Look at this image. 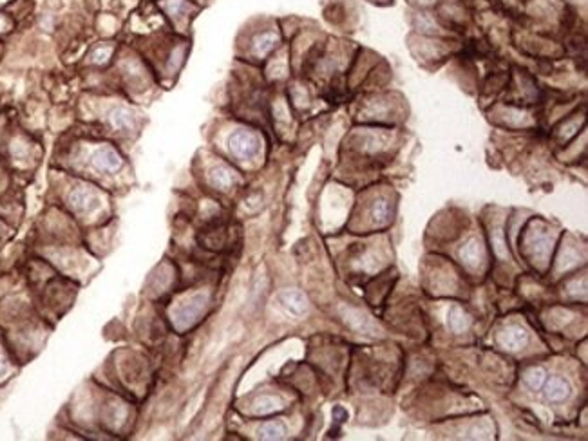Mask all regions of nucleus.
Listing matches in <instances>:
<instances>
[{
	"label": "nucleus",
	"instance_id": "f257e3e1",
	"mask_svg": "<svg viewBox=\"0 0 588 441\" xmlns=\"http://www.w3.org/2000/svg\"><path fill=\"white\" fill-rule=\"evenodd\" d=\"M261 141L250 130H236L228 138V149L239 159H252L258 156Z\"/></svg>",
	"mask_w": 588,
	"mask_h": 441
},
{
	"label": "nucleus",
	"instance_id": "f03ea898",
	"mask_svg": "<svg viewBox=\"0 0 588 441\" xmlns=\"http://www.w3.org/2000/svg\"><path fill=\"white\" fill-rule=\"evenodd\" d=\"M67 203L80 215L91 213L98 206V195L89 187H74L67 195Z\"/></svg>",
	"mask_w": 588,
	"mask_h": 441
},
{
	"label": "nucleus",
	"instance_id": "7ed1b4c3",
	"mask_svg": "<svg viewBox=\"0 0 588 441\" xmlns=\"http://www.w3.org/2000/svg\"><path fill=\"white\" fill-rule=\"evenodd\" d=\"M91 163L100 172H116L124 167V159L113 147L109 145H102L94 150L91 156Z\"/></svg>",
	"mask_w": 588,
	"mask_h": 441
},
{
	"label": "nucleus",
	"instance_id": "20e7f679",
	"mask_svg": "<svg viewBox=\"0 0 588 441\" xmlns=\"http://www.w3.org/2000/svg\"><path fill=\"white\" fill-rule=\"evenodd\" d=\"M279 304L293 317H302L308 311V298L297 289H284L279 293Z\"/></svg>",
	"mask_w": 588,
	"mask_h": 441
},
{
	"label": "nucleus",
	"instance_id": "39448f33",
	"mask_svg": "<svg viewBox=\"0 0 588 441\" xmlns=\"http://www.w3.org/2000/svg\"><path fill=\"white\" fill-rule=\"evenodd\" d=\"M529 340V335L525 331L523 327L519 326H509L505 327L504 331L498 335V344L504 349H509V351H518L521 347L527 344Z\"/></svg>",
	"mask_w": 588,
	"mask_h": 441
},
{
	"label": "nucleus",
	"instance_id": "423d86ee",
	"mask_svg": "<svg viewBox=\"0 0 588 441\" xmlns=\"http://www.w3.org/2000/svg\"><path fill=\"white\" fill-rule=\"evenodd\" d=\"M205 302H207V298L203 297V295H199V297H194L192 300H188V302H185L183 306L179 307L178 311H176V322H178L179 327H187L190 326V324L196 320V318L201 315L203 307H205Z\"/></svg>",
	"mask_w": 588,
	"mask_h": 441
},
{
	"label": "nucleus",
	"instance_id": "0eeeda50",
	"mask_svg": "<svg viewBox=\"0 0 588 441\" xmlns=\"http://www.w3.org/2000/svg\"><path fill=\"white\" fill-rule=\"evenodd\" d=\"M109 123L116 130L129 132V130H134V127H136V116L127 107H114L109 112Z\"/></svg>",
	"mask_w": 588,
	"mask_h": 441
},
{
	"label": "nucleus",
	"instance_id": "6e6552de",
	"mask_svg": "<svg viewBox=\"0 0 588 441\" xmlns=\"http://www.w3.org/2000/svg\"><path fill=\"white\" fill-rule=\"evenodd\" d=\"M545 396L549 398L550 402H563L565 398L570 396V385L569 382H565L563 378L554 377L550 380H545Z\"/></svg>",
	"mask_w": 588,
	"mask_h": 441
},
{
	"label": "nucleus",
	"instance_id": "1a4fd4ad",
	"mask_svg": "<svg viewBox=\"0 0 588 441\" xmlns=\"http://www.w3.org/2000/svg\"><path fill=\"white\" fill-rule=\"evenodd\" d=\"M236 172L225 167V165H218L210 170V183H212L214 189L218 190H228L230 187H234L236 183Z\"/></svg>",
	"mask_w": 588,
	"mask_h": 441
},
{
	"label": "nucleus",
	"instance_id": "9d476101",
	"mask_svg": "<svg viewBox=\"0 0 588 441\" xmlns=\"http://www.w3.org/2000/svg\"><path fill=\"white\" fill-rule=\"evenodd\" d=\"M460 257L467 266H478L484 259V246L478 239H469L460 250Z\"/></svg>",
	"mask_w": 588,
	"mask_h": 441
},
{
	"label": "nucleus",
	"instance_id": "9b49d317",
	"mask_svg": "<svg viewBox=\"0 0 588 441\" xmlns=\"http://www.w3.org/2000/svg\"><path fill=\"white\" fill-rule=\"evenodd\" d=\"M277 42H279V36H277L275 33H270V31L261 33V35L253 38V55H258L259 58H264L268 53H272V51L275 49Z\"/></svg>",
	"mask_w": 588,
	"mask_h": 441
},
{
	"label": "nucleus",
	"instance_id": "f8f14e48",
	"mask_svg": "<svg viewBox=\"0 0 588 441\" xmlns=\"http://www.w3.org/2000/svg\"><path fill=\"white\" fill-rule=\"evenodd\" d=\"M447 324L453 333H464L471 327V317L460 306H453L447 315Z\"/></svg>",
	"mask_w": 588,
	"mask_h": 441
},
{
	"label": "nucleus",
	"instance_id": "ddd939ff",
	"mask_svg": "<svg viewBox=\"0 0 588 441\" xmlns=\"http://www.w3.org/2000/svg\"><path fill=\"white\" fill-rule=\"evenodd\" d=\"M282 402L277 396H259L253 402V412L259 416H267V414H273V412L281 411Z\"/></svg>",
	"mask_w": 588,
	"mask_h": 441
},
{
	"label": "nucleus",
	"instance_id": "4468645a",
	"mask_svg": "<svg viewBox=\"0 0 588 441\" xmlns=\"http://www.w3.org/2000/svg\"><path fill=\"white\" fill-rule=\"evenodd\" d=\"M286 434V429L281 422H268L259 429L261 440H282Z\"/></svg>",
	"mask_w": 588,
	"mask_h": 441
},
{
	"label": "nucleus",
	"instance_id": "2eb2a0df",
	"mask_svg": "<svg viewBox=\"0 0 588 441\" xmlns=\"http://www.w3.org/2000/svg\"><path fill=\"white\" fill-rule=\"evenodd\" d=\"M523 380L532 391H539V389L543 387L545 380H547V372H545L541 367H532V369L525 372Z\"/></svg>",
	"mask_w": 588,
	"mask_h": 441
},
{
	"label": "nucleus",
	"instance_id": "dca6fc26",
	"mask_svg": "<svg viewBox=\"0 0 588 441\" xmlns=\"http://www.w3.org/2000/svg\"><path fill=\"white\" fill-rule=\"evenodd\" d=\"M389 201L387 199H376L373 206H371V217L375 219L376 223H386L389 219Z\"/></svg>",
	"mask_w": 588,
	"mask_h": 441
},
{
	"label": "nucleus",
	"instance_id": "f3484780",
	"mask_svg": "<svg viewBox=\"0 0 588 441\" xmlns=\"http://www.w3.org/2000/svg\"><path fill=\"white\" fill-rule=\"evenodd\" d=\"M111 55H113V47L109 45H96L91 53V62L96 65H104L109 62Z\"/></svg>",
	"mask_w": 588,
	"mask_h": 441
},
{
	"label": "nucleus",
	"instance_id": "a211bd4d",
	"mask_svg": "<svg viewBox=\"0 0 588 441\" xmlns=\"http://www.w3.org/2000/svg\"><path fill=\"white\" fill-rule=\"evenodd\" d=\"M163 8L170 16H181L187 10L185 0H163Z\"/></svg>",
	"mask_w": 588,
	"mask_h": 441
},
{
	"label": "nucleus",
	"instance_id": "6ab92c4d",
	"mask_svg": "<svg viewBox=\"0 0 588 441\" xmlns=\"http://www.w3.org/2000/svg\"><path fill=\"white\" fill-rule=\"evenodd\" d=\"M13 25H15L13 19H11L8 13H2V11H0V35L10 33V31L13 29Z\"/></svg>",
	"mask_w": 588,
	"mask_h": 441
},
{
	"label": "nucleus",
	"instance_id": "aec40b11",
	"mask_svg": "<svg viewBox=\"0 0 588 441\" xmlns=\"http://www.w3.org/2000/svg\"><path fill=\"white\" fill-rule=\"evenodd\" d=\"M10 374V360L0 353V380H4Z\"/></svg>",
	"mask_w": 588,
	"mask_h": 441
},
{
	"label": "nucleus",
	"instance_id": "412c9836",
	"mask_svg": "<svg viewBox=\"0 0 588 441\" xmlns=\"http://www.w3.org/2000/svg\"><path fill=\"white\" fill-rule=\"evenodd\" d=\"M4 230H5V224L2 223V221H0V237L4 235Z\"/></svg>",
	"mask_w": 588,
	"mask_h": 441
}]
</instances>
